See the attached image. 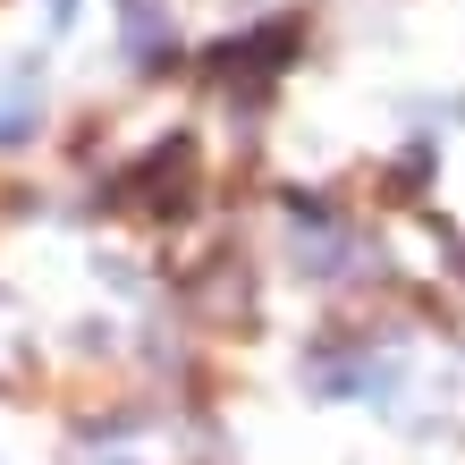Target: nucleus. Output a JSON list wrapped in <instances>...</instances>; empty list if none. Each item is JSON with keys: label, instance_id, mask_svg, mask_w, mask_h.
I'll return each instance as SVG.
<instances>
[{"label": "nucleus", "instance_id": "obj_3", "mask_svg": "<svg viewBox=\"0 0 465 465\" xmlns=\"http://www.w3.org/2000/svg\"><path fill=\"white\" fill-rule=\"evenodd\" d=\"M94 465H127V457H94Z\"/></svg>", "mask_w": 465, "mask_h": 465}, {"label": "nucleus", "instance_id": "obj_2", "mask_svg": "<svg viewBox=\"0 0 465 465\" xmlns=\"http://www.w3.org/2000/svg\"><path fill=\"white\" fill-rule=\"evenodd\" d=\"M296 221H305V229H296V262L322 271V280H331V271H347V245H339L331 229H313V212H296Z\"/></svg>", "mask_w": 465, "mask_h": 465}, {"label": "nucleus", "instance_id": "obj_1", "mask_svg": "<svg viewBox=\"0 0 465 465\" xmlns=\"http://www.w3.org/2000/svg\"><path fill=\"white\" fill-rule=\"evenodd\" d=\"M186 178H195V153H186V144H170V153H153V161H144V178H135V195L170 212V203H186Z\"/></svg>", "mask_w": 465, "mask_h": 465}]
</instances>
